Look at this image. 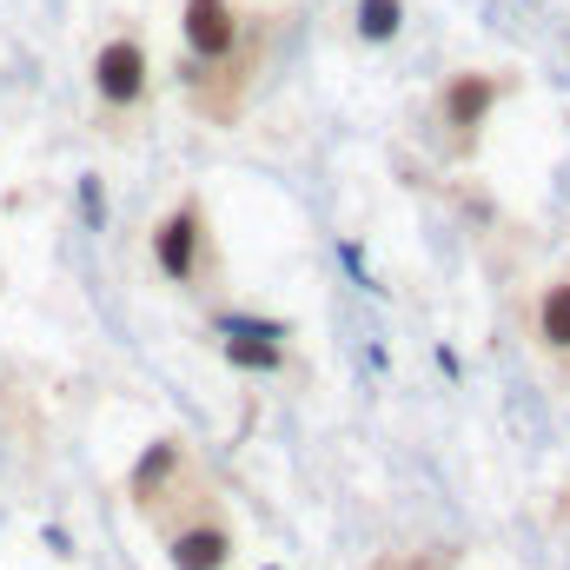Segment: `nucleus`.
Listing matches in <instances>:
<instances>
[{
	"mask_svg": "<svg viewBox=\"0 0 570 570\" xmlns=\"http://www.w3.org/2000/svg\"><path fill=\"white\" fill-rule=\"evenodd\" d=\"M166 558H173V570H226V558H233V531H226L219 518L179 524L173 544H166Z\"/></svg>",
	"mask_w": 570,
	"mask_h": 570,
	"instance_id": "f257e3e1",
	"label": "nucleus"
},
{
	"mask_svg": "<svg viewBox=\"0 0 570 570\" xmlns=\"http://www.w3.org/2000/svg\"><path fill=\"white\" fill-rule=\"evenodd\" d=\"M153 253H159V266H166V279H193L199 273V219L193 213H166L159 219V239H153Z\"/></svg>",
	"mask_w": 570,
	"mask_h": 570,
	"instance_id": "f03ea898",
	"label": "nucleus"
},
{
	"mask_svg": "<svg viewBox=\"0 0 570 570\" xmlns=\"http://www.w3.org/2000/svg\"><path fill=\"white\" fill-rule=\"evenodd\" d=\"M100 94H107V100H140L146 94V53L134 40H114V47L100 53Z\"/></svg>",
	"mask_w": 570,
	"mask_h": 570,
	"instance_id": "7ed1b4c3",
	"label": "nucleus"
},
{
	"mask_svg": "<svg viewBox=\"0 0 570 570\" xmlns=\"http://www.w3.org/2000/svg\"><path fill=\"white\" fill-rule=\"evenodd\" d=\"M233 13H226V0H193L186 7V40H193V53H206V60H219V53H233Z\"/></svg>",
	"mask_w": 570,
	"mask_h": 570,
	"instance_id": "20e7f679",
	"label": "nucleus"
},
{
	"mask_svg": "<svg viewBox=\"0 0 570 570\" xmlns=\"http://www.w3.org/2000/svg\"><path fill=\"white\" fill-rule=\"evenodd\" d=\"M259 338H279V332H259ZM259 338H246V332H233V325H226V358H233V365H253V372L285 365V345H259Z\"/></svg>",
	"mask_w": 570,
	"mask_h": 570,
	"instance_id": "39448f33",
	"label": "nucleus"
},
{
	"mask_svg": "<svg viewBox=\"0 0 570 570\" xmlns=\"http://www.w3.org/2000/svg\"><path fill=\"white\" fill-rule=\"evenodd\" d=\"M491 100H498V80H458V87H451V120H458V127H478Z\"/></svg>",
	"mask_w": 570,
	"mask_h": 570,
	"instance_id": "423d86ee",
	"label": "nucleus"
},
{
	"mask_svg": "<svg viewBox=\"0 0 570 570\" xmlns=\"http://www.w3.org/2000/svg\"><path fill=\"white\" fill-rule=\"evenodd\" d=\"M179 471V444H159L153 458L140 464V478H134V491H140V504H159V484Z\"/></svg>",
	"mask_w": 570,
	"mask_h": 570,
	"instance_id": "0eeeda50",
	"label": "nucleus"
},
{
	"mask_svg": "<svg viewBox=\"0 0 570 570\" xmlns=\"http://www.w3.org/2000/svg\"><path fill=\"white\" fill-rule=\"evenodd\" d=\"M544 345H570V285H551L544 292Z\"/></svg>",
	"mask_w": 570,
	"mask_h": 570,
	"instance_id": "6e6552de",
	"label": "nucleus"
},
{
	"mask_svg": "<svg viewBox=\"0 0 570 570\" xmlns=\"http://www.w3.org/2000/svg\"><path fill=\"white\" fill-rule=\"evenodd\" d=\"M358 27H365L372 40L399 33V0H365V7H358Z\"/></svg>",
	"mask_w": 570,
	"mask_h": 570,
	"instance_id": "1a4fd4ad",
	"label": "nucleus"
}]
</instances>
